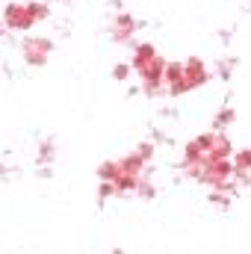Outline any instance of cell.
I'll return each instance as SVG.
<instances>
[{
  "instance_id": "obj_2",
  "label": "cell",
  "mask_w": 251,
  "mask_h": 254,
  "mask_svg": "<svg viewBox=\"0 0 251 254\" xmlns=\"http://www.w3.org/2000/svg\"><path fill=\"white\" fill-rule=\"evenodd\" d=\"M48 42H33L30 48H27V54H30V60H42V54H48Z\"/></svg>"
},
{
  "instance_id": "obj_1",
  "label": "cell",
  "mask_w": 251,
  "mask_h": 254,
  "mask_svg": "<svg viewBox=\"0 0 251 254\" xmlns=\"http://www.w3.org/2000/svg\"><path fill=\"white\" fill-rule=\"evenodd\" d=\"M42 6H9L6 9V27L12 30H27L36 18H42Z\"/></svg>"
}]
</instances>
